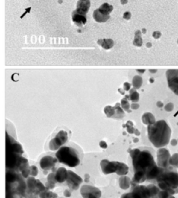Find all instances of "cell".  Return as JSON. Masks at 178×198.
<instances>
[{"label": "cell", "mask_w": 178, "mask_h": 198, "mask_svg": "<svg viewBox=\"0 0 178 198\" xmlns=\"http://www.w3.org/2000/svg\"><path fill=\"white\" fill-rule=\"evenodd\" d=\"M169 88L178 96V69H170L166 72Z\"/></svg>", "instance_id": "cell-8"}, {"label": "cell", "mask_w": 178, "mask_h": 198, "mask_svg": "<svg viewBox=\"0 0 178 198\" xmlns=\"http://www.w3.org/2000/svg\"><path fill=\"white\" fill-rule=\"evenodd\" d=\"M99 146L101 149H107L108 146H107V143L105 142V141H101L99 142Z\"/></svg>", "instance_id": "cell-42"}, {"label": "cell", "mask_w": 178, "mask_h": 198, "mask_svg": "<svg viewBox=\"0 0 178 198\" xmlns=\"http://www.w3.org/2000/svg\"><path fill=\"white\" fill-rule=\"evenodd\" d=\"M142 121L144 125H146L147 126L150 125H153L156 122L155 117L150 112H146L142 115Z\"/></svg>", "instance_id": "cell-19"}, {"label": "cell", "mask_w": 178, "mask_h": 198, "mask_svg": "<svg viewBox=\"0 0 178 198\" xmlns=\"http://www.w3.org/2000/svg\"><path fill=\"white\" fill-rule=\"evenodd\" d=\"M97 43L105 50H110L114 47V41L112 39H100L98 40Z\"/></svg>", "instance_id": "cell-20"}, {"label": "cell", "mask_w": 178, "mask_h": 198, "mask_svg": "<svg viewBox=\"0 0 178 198\" xmlns=\"http://www.w3.org/2000/svg\"><path fill=\"white\" fill-rule=\"evenodd\" d=\"M170 142H171V146H175L177 145V141L176 139H172V140H171Z\"/></svg>", "instance_id": "cell-45"}, {"label": "cell", "mask_w": 178, "mask_h": 198, "mask_svg": "<svg viewBox=\"0 0 178 198\" xmlns=\"http://www.w3.org/2000/svg\"><path fill=\"white\" fill-rule=\"evenodd\" d=\"M156 106H157L158 108H163V102H161V101H158V102L156 103Z\"/></svg>", "instance_id": "cell-46"}, {"label": "cell", "mask_w": 178, "mask_h": 198, "mask_svg": "<svg viewBox=\"0 0 178 198\" xmlns=\"http://www.w3.org/2000/svg\"><path fill=\"white\" fill-rule=\"evenodd\" d=\"M118 92L121 94V95H125V92H126V91H125L124 89H122V88H118Z\"/></svg>", "instance_id": "cell-47"}, {"label": "cell", "mask_w": 178, "mask_h": 198, "mask_svg": "<svg viewBox=\"0 0 178 198\" xmlns=\"http://www.w3.org/2000/svg\"><path fill=\"white\" fill-rule=\"evenodd\" d=\"M156 182L157 183V187L160 191L178 188V172L172 166L163 169L156 179Z\"/></svg>", "instance_id": "cell-3"}, {"label": "cell", "mask_w": 178, "mask_h": 198, "mask_svg": "<svg viewBox=\"0 0 178 198\" xmlns=\"http://www.w3.org/2000/svg\"><path fill=\"white\" fill-rule=\"evenodd\" d=\"M134 134H135L136 135H137V136H138V135H140V132H139V130H137V129H136L135 133H134Z\"/></svg>", "instance_id": "cell-50"}, {"label": "cell", "mask_w": 178, "mask_h": 198, "mask_svg": "<svg viewBox=\"0 0 178 198\" xmlns=\"http://www.w3.org/2000/svg\"><path fill=\"white\" fill-rule=\"evenodd\" d=\"M134 142H138V138H135V139H134Z\"/></svg>", "instance_id": "cell-55"}, {"label": "cell", "mask_w": 178, "mask_h": 198, "mask_svg": "<svg viewBox=\"0 0 178 198\" xmlns=\"http://www.w3.org/2000/svg\"><path fill=\"white\" fill-rule=\"evenodd\" d=\"M171 153L168 150L165 148H160L156 153V160L157 166L160 168L167 169L170 167V159H171Z\"/></svg>", "instance_id": "cell-7"}, {"label": "cell", "mask_w": 178, "mask_h": 198, "mask_svg": "<svg viewBox=\"0 0 178 198\" xmlns=\"http://www.w3.org/2000/svg\"><path fill=\"white\" fill-rule=\"evenodd\" d=\"M6 153L22 156L23 153V147L6 132Z\"/></svg>", "instance_id": "cell-6"}, {"label": "cell", "mask_w": 178, "mask_h": 198, "mask_svg": "<svg viewBox=\"0 0 178 198\" xmlns=\"http://www.w3.org/2000/svg\"><path fill=\"white\" fill-rule=\"evenodd\" d=\"M177 43H178V39H177Z\"/></svg>", "instance_id": "cell-57"}, {"label": "cell", "mask_w": 178, "mask_h": 198, "mask_svg": "<svg viewBox=\"0 0 178 198\" xmlns=\"http://www.w3.org/2000/svg\"><path fill=\"white\" fill-rule=\"evenodd\" d=\"M104 112H105V114L106 115L108 118H113V116L115 115V109L114 107L108 105V106H105L104 108Z\"/></svg>", "instance_id": "cell-29"}, {"label": "cell", "mask_w": 178, "mask_h": 198, "mask_svg": "<svg viewBox=\"0 0 178 198\" xmlns=\"http://www.w3.org/2000/svg\"><path fill=\"white\" fill-rule=\"evenodd\" d=\"M91 6L90 0H78L76 6V11L80 14L86 16Z\"/></svg>", "instance_id": "cell-15"}, {"label": "cell", "mask_w": 178, "mask_h": 198, "mask_svg": "<svg viewBox=\"0 0 178 198\" xmlns=\"http://www.w3.org/2000/svg\"><path fill=\"white\" fill-rule=\"evenodd\" d=\"M57 161L58 160L56 157H53L52 156H45L39 161V166L42 170L48 171L54 169Z\"/></svg>", "instance_id": "cell-14"}, {"label": "cell", "mask_w": 178, "mask_h": 198, "mask_svg": "<svg viewBox=\"0 0 178 198\" xmlns=\"http://www.w3.org/2000/svg\"><path fill=\"white\" fill-rule=\"evenodd\" d=\"M132 198H152L147 186L137 185L133 187L131 192Z\"/></svg>", "instance_id": "cell-12"}, {"label": "cell", "mask_w": 178, "mask_h": 198, "mask_svg": "<svg viewBox=\"0 0 178 198\" xmlns=\"http://www.w3.org/2000/svg\"><path fill=\"white\" fill-rule=\"evenodd\" d=\"M156 71H157V70H151V69L150 70V73H152V74L156 73Z\"/></svg>", "instance_id": "cell-52"}, {"label": "cell", "mask_w": 178, "mask_h": 198, "mask_svg": "<svg viewBox=\"0 0 178 198\" xmlns=\"http://www.w3.org/2000/svg\"><path fill=\"white\" fill-rule=\"evenodd\" d=\"M82 182L83 179L81 176H78L77 173H75L73 171L68 170L67 183H68V187H69L71 190H73V191L77 190Z\"/></svg>", "instance_id": "cell-11"}, {"label": "cell", "mask_w": 178, "mask_h": 198, "mask_svg": "<svg viewBox=\"0 0 178 198\" xmlns=\"http://www.w3.org/2000/svg\"><path fill=\"white\" fill-rule=\"evenodd\" d=\"M81 194L83 198H100L101 191L93 186L84 185L81 188Z\"/></svg>", "instance_id": "cell-10"}, {"label": "cell", "mask_w": 178, "mask_h": 198, "mask_svg": "<svg viewBox=\"0 0 178 198\" xmlns=\"http://www.w3.org/2000/svg\"><path fill=\"white\" fill-rule=\"evenodd\" d=\"M98 9H99L101 11L103 12V13H107V14H110L113 10V6H112V5H110V4L105 2V3L102 4Z\"/></svg>", "instance_id": "cell-28"}, {"label": "cell", "mask_w": 178, "mask_h": 198, "mask_svg": "<svg viewBox=\"0 0 178 198\" xmlns=\"http://www.w3.org/2000/svg\"><path fill=\"white\" fill-rule=\"evenodd\" d=\"M121 104L119 103H116L115 105L114 106L115 109V115L113 116V118H115V119H122L125 116V111L122 109V108L121 106Z\"/></svg>", "instance_id": "cell-23"}, {"label": "cell", "mask_w": 178, "mask_h": 198, "mask_svg": "<svg viewBox=\"0 0 178 198\" xmlns=\"http://www.w3.org/2000/svg\"><path fill=\"white\" fill-rule=\"evenodd\" d=\"M121 198H132L131 192L127 193V194H124L123 195H122Z\"/></svg>", "instance_id": "cell-44"}, {"label": "cell", "mask_w": 178, "mask_h": 198, "mask_svg": "<svg viewBox=\"0 0 178 198\" xmlns=\"http://www.w3.org/2000/svg\"><path fill=\"white\" fill-rule=\"evenodd\" d=\"M141 31H142V34H146V30L145 28H143L142 29V30H141Z\"/></svg>", "instance_id": "cell-53"}, {"label": "cell", "mask_w": 178, "mask_h": 198, "mask_svg": "<svg viewBox=\"0 0 178 198\" xmlns=\"http://www.w3.org/2000/svg\"><path fill=\"white\" fill-rule=\"evenodd\" d=\"M145 70L144 69H142V70H137V72H138V73H139V74H143L145 72Z\"/></svg>", "instance_id": "cell-49"}, {"label": "cell", "mask_w": 178, "mask_h": 198, "mask_svg": "<svg viewBox=\"0 0 178 198\" xmlns=\"http://www.w3.org/2000/svg\"><path fill=\"white\" fill-rule=\"evenodd\" d=\"M117 163H118V162H116V161H109L108 159H102L101 161V163H100L101 171L105 175L116 173Z\"/></svg>", "instance_id": "cell-13"}, {"label": "cell", "mask_w": 178, "mask_h": 198, "mask_svg": "<svg viewBox=\"0 0 178 198\" xmlns=\"http://www.w3.org/2000/svg\"><path fill=\"white\" fill-rule=\"evenodd\" d=\"M139 108V105L137 104V103H133L131 105H130V109L132 110H137V109Z\"/></svg>", "instance_id": "cell-41"}, {"label": "cell", "mask_w": 178, "mask_h": 198, "mask_svg": "<svg viewBox=\"0 0 178 198\" xmlns=\"http://www.w3.org/2000/svg\"><path fill=\"white\" fill-rule=\"evenodd\" d=\"M149 140L156 148L160 149L167 146L171 140V129L167 121L159 120L147 127Z\"/></svg>", "instance_id": "cell-2"}, {"label": "cell", "mask_w": 178, "mask_h": 198, "mask_svg": "<svg viewBox=\"0 0 178 198\" xmlns=\"http://www.w3.org/2000/svg\"><path fill=\"white\" fill-rule=\"evenodd\" d=\"M132 14L130 12H126V13L123 14V19H126V20H130L131 19Z\"/></svg>", "instance_id": "cell-38"}, {"label": "cell", "mask_w": 178, "mask_h": 198, "mask_svg": "<svg viewBox=\"0 0 178 198\" xmlns=\"http://www.w3.org/2000/svg\"><path fill=\"white\" fill-rule=\"evenodd\" d=\"M132 180L129 176H122L118 179V183H119V187L122 190H127L130 188L131 185Z\"/></svg>", "instance_id": "cell-21"}, {"label": "cell", "mask_w": 178, "mask_h": 198, "mask_svg": "<svg viewBox=\"0 0 178 198\" xmlns=\"http://www.w3.org/2000/svg\"><path fill=\"white\" fill-rule=\"evenodd\" d=\"M68 170H66L64 167H60L57 170L55 173V179L57 183H62L67 181L68 179Z\"/></svg>", "instance_id": "cell-17"}, {"label": "cell", "mask_w": 178, "mask_h": 198, "mask_svg": "<svg viewBox=\"0 0 178 198\" xmlns=\"http://www.w3.org/2000/svg\"><path fill=\"white\" fill-rule=\"evenodd\" d=\"M71 18H72V21H73L75 25H77V26H79V27H82L87 23L86 16L80 14L76 10L72 12Z\"/></svg>", "instance_id": "cell-16"}, {"label": "cell", "mask_w": 178, "mask_h": 198, "mask_svg": "<svg viewBox=\"0 0 178 198\" xmlns=\"http://www.w3.org/2000/svg\"><path fill=\"white\" fill-rule=\"evenodd\" d=\"M45 187L46 188H47V190H52V189H54L55 187V184H54V183H49V182H47L45 184Z\"/></svg>", "instance_id": "cell-40"}, {"label": "cell", "mask_w": 178, "mask_h": 198, "mask_svg": "<svg viewBox=\"0 0 178 198\" xmlns=\"http://www.w3.org/2000/svg\"><path fill=\"white\" fill-rule=\"evenodd\" d=\"M47 182L54 183V184L57 183L56 179H55V173H52L49 174L48 176H47Z\"/></svg>", "instance_id": "cell-35"}, {"label": "cell", "mask_w": 178, "mask_h": 198, "mask_svg": "<svg viewBox=\"0 0 178 198\" xmlns=\"http://www.w3.org/2000/svg\"><path fill=\"white\" fill-rule=\"evenodd\" d=\"M93 18L97 22H105L110 18V14H107L101 11L99 9H97L93 13Z\"/></svg>", "instance_id": "cell-18"}, {"label": "cell", "mask_w": 178, "mask_h": 198, "mask_svg": "<svg viewBox=\"0 0 178 198\" xmlns=\"http://www.w3.org/2000/svg\"><path fill=\"white\" fill-rule=\"evenodd\" d=\"M68 138V132L64 130H60L57 134L53 138L49 143V148L52 151H57L64 146L67 142Z\"/></svg>", "instance_id": "cell-5"}, {"label": "cell", "mask_w": 178, "mask_h": 198, "mask_svg": "<svg viewBox=\"0 0 178 198\" xmlns=\"http://www.w3.org/2000/svg\"><path fill=\"white\" fill-rule=\"evenodd\" d=\"M26 186L28 187L30 192L35 194H40L42 192L47 191V188L39 179H35V177L30 176L27 178L26 180Z\"/></svg>", "instance_id": "cell-9"}, {"label": "cell", "mask_w": 178, "mask_h": 198, "mask_svg": "<svg viewBox=\"0 0 178 198\" xmlns=\"http://www.w3.org/2000/svg\"><path fill=\"white\" fill-rule=\"evenodd\" d=\"M142 31L141 30H136L135 32V37L133 40V45L136 47H140L142 45Z\"/></svg>", "instance_id": "cell-24"}, {"label": "cell", "mask_w": 178, "mask_h": 198, "mask_svg": "<svg viewBox=\"0 0 178 198\" xmlns=\"http://www.w3.org/2000/svg\"><path fill=\"white\" fill-rule=\"evenodd\" d=\"M161 36L162 34L159 31H154V32L153 33V37L156 39H159V38L161 37Z\"/></svg>", "instance_id": "cell-37"}, {"label": "cell", "mask_w": 178, "mask_h": 198, "mask_svg": "<svg viewBox=\"0 0 178 198\" xmlns=\"http://www.w3.org/2000/svg\"><path fill=\"white\" fill-rule=\"evenodd\" d=\"M58 196L57 194L54 192H51L49 190L43 191L39 194V198H57Z\"/></svg>", "instance_id": "cell-30"}, {"label": "cell", "mask_w": 178, "mask_h": 198, "mask_svg": "<svg viewBox=\"0 0 178 198\" xmlns=\"http://www.w3.org/2000/svg\"><path fill=\"white\" fill-rule=\"evenodd\" d=\"M130 100L133 103H136L139 101V95L135 88H133L130 91Z\"/></svg>", "instance_id": "cell-27"}, {"label": "cell", "mask_w": 178, "mask_h": 198, "mask_svg": "<svg viewBox=\"0 0 178 198\" xmlns=\"http://www.w3.org/2000/svg\"><path fill=\"white\" fill-rule=\"evenodd\" d=\"M64 195L65 197H70L71 195V191H69V190H65L64 192Z\"/></svg>", "instance_id": "cell-43"}, {"label": "cell", "mask_w": 178, "mask_h": 198, "mask_svg": "<svg viewBox=\"0 0 178 198\" xmlns=\"http://www.w3.org/2000/svg\"><path fill=\"white\" fill-rule=\"evenodd\" d=\"M168 198H175V197L174 196H170Z\"/></svg>", "instance_id": "cell-56"}, {"label": "cell", "mask_w": 178, "mask_h": 198, "mask_svg": "<svg viewBox=\"0 0 178 198\" xmlns=\"http://www.w3.org/2000/svg\"><path fill=\"white\" fill-rule=\"evenodd\" d=\"M132 84H133V88L135 89H139L141 88L142 84V77L139 75H136L133 78V81H132Z\"/></svg>", "instance_id": "cell-26"}, {"label": "cell", "mask_w": 178, "mask_h": 198, "mask_svg": "<svg viewBox=\"0 0 178 198\" xmlns=\"http://www.w3.org/2000/svg\"><path fill=\"white\" fill-rule=\"evenodd\" d=\"M128 172H129V166L126 163L118 162V163H117V170L115 173L122 176H126Z\"/></svg>", "instance_id": "cell-22"}, {"label": "cell", "mask_w": 178, "mask_h": 198, "mask_svg": "<svg viewBox=\"0 0 178 198\" xmlns=\"http://www.w3.org/2000/svg\"><path fill=\"white\" fill-rule=\"evenodd\" d=\"M120 2L122 5H126L128 3V0H120Z\"/></svg>", "instance_id": "cell-48"}, {"label": "cell", "mask_w": 178, "mask_h": 198, "mask_svg": "<svg viewBox=\"0 0 178 198\" xmlns=\"http://www.w3.org/2000/svg\"><path fill=\"white\" fill-rule=\"evenodd\" d=\"M170 166L174 167V168H178V153L173 154L170 159Z\"/></svg>", "instance_id": "cell-31"}, {"label": "cell", "mask_w": 178, "mask_h": 198, "mask_svg": "<svg viewBox=\"0 0 178 198\" xmlns=\"http://www.w3.org/2000/svg\"><path fill=\"white\" fill-rule=\"evenodd\" d=\"M133 161L134 173L142 172L146 174L157 166L154 159L153 154L148 148H136L130 151Z\"/></svg>", "instance_id": "cell-1"}, {"label": "cell", "mask_w": 178, "mask_h": 198, "mask_svg": "<svg viewBox=\"0 0 178 198\" xmlns=\"http://www.w3.org/2000/svg\"><path fill=\"white\" fill-rule=\"evenodd\" d=\"M152 47V43H146V47H148V48H150V47Z\"/></svg>", "instance_id": "cell-51"}, {"label": "cell", "mask_w": 178, "mask_h": 198, "mask_svg": "<svg viewBox=\"0 0 178 198\" xmlns=\"http://www.w3.org/2000/svg\"><path fill=\"white\" fill-rule=\"evenodd\" d=\"M30 175L33 176V177H36V176L38 175V169L36 166H30Z\"/></svg>", "instance_id": "cell-34"}, {"label": "cell", "mask_w": 178, "mask_h": 198, "mask_svg": "<svg viewBox=\"0 0 178 198\" xmlns=\"http://www.w3.org/2000/svg\"><path fill=\"white\" fill-rule=\"evenodd\" d=\"M121 107L122 108L125 112H127L129 113L131 112V110H130V103H129V101H128V99L126 98H124L121 100Z\"/></svg>", "instance_id": "cell-32"}, {"label": "cell", "mask_w": 178, "mask_h": 198, "mask_svg": "<svg viewBox=\"0 0 178 198\" xmlns=\"http://www.w3.org/2000/svg\"><path fill=\"white\" fill-rule=\"evenodd\" d=\"M174 104H173L172 102L168 103V104H167V105L164 106V109H165L166 112H172V111L174 110Z\"/></svg>", "instance_id": "cell-36"}, {"label": "cell", "mask_w": 178, "mask_h": 198, "mask_svg": "<svg viewBox=\"0 0 178 198\" xmlns=\"http://www.w3.org/2000/svg\"><path fill=\"white\" fill-rule=\"evenodd\" d=\"M147 188L150 191V194L152 198H155L160 191V189L157 186L154 185V184H149V185H147Z\"/></svg>", "instance_id": "cell-25"}, {"label": "cell", "mask_w": 178, "mask_h": 198, "mask_svg": "<svg viewBox=\"0 0 178 198\" xmlns=\"http://www.w3.org/2000/svg\"><path fill=\"white\" fill-rule=\"evenodd\" d=\"M55 156L59 163L73 168L78 166L81 162L78 152L71 146H62L57 151Z\"/></svg>", "instance_id": "cell-4"}, {"label": "cell", "mask_w": 178, "mask_h": 198, "mask_svg": "<svg viewBox=\"0 0 178 198\" xmlns=\"http://www.w3.org/2000/svg\"><path fill=\"white\" fill-rule=\"evenodd\" d=\"M150 83H153L154 82V79L153 78H150Z\"/></svg>", "instance_id": "cell-54"}, {"label": "cell", "mask_w": 178, "mask_h": 198, "mask_svg": "<svg viewBox=\"0 0 178 198\" xmlns=\"http://www.w3.org/2000/svg\"><path fill=\"white\" fill-rule=\"evenodd\" d=\"M123 88L126 92L130 91L131 90V84H130L129 82H125L123 84Z\"/></svg>", "instance_id": "cell-39"}, {"label": "cell", "mask_w": 178, "mask_h": 198, "mask_svg": "<svg viewBox=\"0 0 178 198\" xmlns=\"http://www.w3.org/2000/svg\"><path fill=\"white\" fill-rule=\"evenodd\" d=\"M125 126L126 127L128 133H130V134H134L135 133L136 129H134V127H133V123L131 121H128L126 122V125H124V127Z\"/></svg>", "instance_id": "cell-33"}]
</instances>
